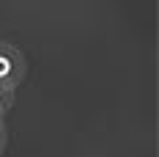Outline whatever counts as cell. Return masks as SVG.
<instances>
[{
	"label": "cell",
	"mask_w": 159,
	"mask_h": 157,
	"mask_svg": "<svg viewBox=\"0 0 159 157\" xmlns=\"http://www.w3.org/2000/svg\"><path fill=\"white\" fill-rule=\"evenodd\" d=\"M25 75H28L25 52L8 42H0V83L16 88L19 83H25Z\"/></svg>",
	"instance_id": "cell-1"
},
{
	"label": "cell",
	"mask_w": 159,
	"mask_h": 157,
	"mask_svg": "<svg viewBox=\"0 0 159 157\" xmlns=\"http://www.w3.org/2000/svg\"><path fill=\"white\" fill-rule=\"evenodd\" d=\"M14 91H16V88L0 83V116H6V113L11 110V105H14Z\"/></svg>",
	"instance_id": "cell-2"
},
{
	"label": "cell",
	"mask_w": 159,
	"mask_h": 157,
	"mask_svg": "<svg viewBox=\"0 0 159 157\" xmlns=\"http://www.w3.org/2000/svg\"><path fill=\"white\" fill-rule=\"evenodd\" d=\"M6 141H8V130H6V121H0V155L6 149Z\"/></svg>",
	"instance_id": "cell-3"
},
{
	"label": "cell",
	"mask_w": 159,
	"mask_h": 157,
	"mask_svg": "<svg viewBox=\"0 0 159 157\" xmlns=\"http://www.w3.org/2000/svg\"><path fill=\"white\" fill-rule=\"evenodd\" d=\"M0 121H3V116H0Z\"/></svg>",
	"instance_id": "cell-4"
}]
</instances>
